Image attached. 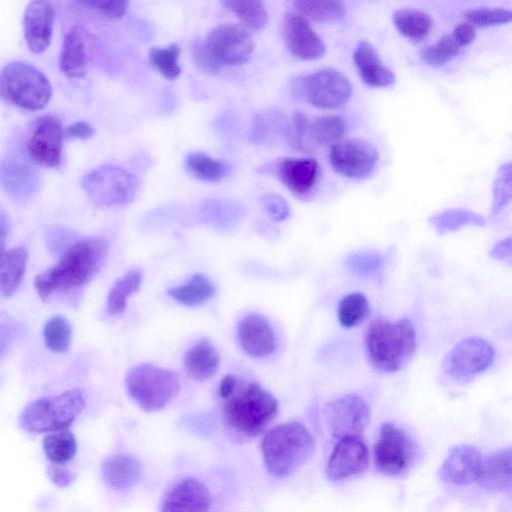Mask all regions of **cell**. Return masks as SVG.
<instances>
[{"instance_id": "cell-49", "label": "cell", "mask_w": 512, "mask_h": 512, "mask_svg": "<svg viewBox=\"0 0 512 512\" xmlns=\"http://www.w3.org/2000/svg\"><path fill=\"white\" fill-rule=\"evenodd\" d=\"M76 240L71 232L56 228L48 234V245L52 252H65ZM61 253V254H62Z\"/></svg>"}, {"instance_id": "cell-40", "label": "cell", "mask_w": 512, "mask_h": 512, "mask_svg": "<svg viewBox=\"0 0 512 512\" xmlns=\"http://www.w3.org/2000/svg\"><path fill=\"white\" fill-rule=\"evenodd\" d=\"M180 47L173 43L165 47L155 46L149 50L150 64L155 67L165 78L173 80L181 73L178 63Z\"/></svg>"}, {"instance_id": "cell-6", "label": "cell", "mask_w": 512, "mask_h": 512, "mask_svg": "<svg viewBox=\"0 0 512 512\" xmlns=\"http://www.w3.org/2000/svg\"><path fill=\"white\" fill-rule=\"evenodd\" d=\"M1 95L27 110H40L52 96L48 78L34 65L24 61L7 63L0 75Z\"/></svg>"}, {"instance_id": "cell-42", "label": "cell", "mask_w": 512, "mask_h": 512, "mask_svg": "<svg viewBox=\"0 0 512 512\" xmlns=\"http://www.w3.org/2000/svg\"><path fill=\"white\" fill-rule=\"evenodd\" d=\"M512 201V160L501 165L492 186L491 215L500 213Z\"/></svg>"}, {"instance_id": "cell-54", "label": "cell", "mask_w": 512, "mask_h": 512, "mask_svg": "<svg viewBox=\"0 0 512 512\" xmlns=\"http://www.w3.org/2000/svg\"><path fill=\"white\" fill-rule=\"evenodd\" d=\"M451 36L455 42L461 47L470 44L475 36V27L468 23H459L453 30Z\"/></svg>"}, {"instance_id": "cell-25", "label": "cell", "mask_w": 512, "mask_h": 512, "mask_svg": "<svg viewBox=\"0 0 512 512\" xmlns=\"http://www.w3.org/2000/svg\"><path fill=\"white\" fill-rule=\"evenodd\" d=\"M478 484L489 491H512V447L483 458Z\"/></svg>"}, {"instance_id": "cell-31", "label": "cell", "mask_w": 512, "mask_h": 512, "mask_svg": "<svg viewBox=\"0 0 512 512\" xmlns=\"http://www.w3.org/2000/svg\"><path fill=\"white\" fill-rule=\"evenodd\" d=\"M392 19L399 33L412 40L425 38L433 26V20L429 14L414 8L395 10Z\"/></svg>"}, {"instance_id": "cell-53", "label": "cell", "mask_w": 512, "mask_h": 512, "mask_svg": "<svg viewBox=\"0 0 512 512\" xmlns=\"http://www.w3.org/2000/svg\"><path fill=\"white\" fill-rule=\"evenodd\" d=\"M94 134L93 127L85 121H77L68 125L64 130L67 138L86 140Z\"/></svg>"}, {"instance_id": "cell-32", "label": "cell", "mask_w": 512, "mask_h": 512, "mask_svg": "<svg viewBox=\"0 0 512 512\" xmlns=\"http://www.w3.org/2000/svg\"><path fill=\"white\" fill-rule=\"evenodd\" d=\"M215 288L203 274L193 275L185 284L168 290V295L186 306H198L213 297Z\"/></svg>"}, {"instance_id": "cell-51", "label": "cell", "mask_w": 512, "mask_h": 512, "mask_svg": "<svg viewBox=\"0 0 512 512\" xmlns=\"http://www.w3.org/2000/svg\"><path fill=\"white\" fill-rule=\"evenodd\" d=\"M193 55L197 64L208 73L218 72V66L206 50L203 41H198L193 47Z\"/></svg>"}, {"instance_id": "cell-43", "label": "cell", "mask_w": 512, "mask_h": 512, "mask_svg": "<svg viewBox=\"0 0 512 512\" xmlns=\"http://www.w3.org/2000/svg\"><path fill=\"white\" fill-rule=\"evenodd\" d=\"M459 50L460 46L453 37L451 35H444L434 44L421 49L419 56L425 63L439 67L454 58L459 53Z\"/></svg>"}, {"instance_id": "cell-44", "label": "cell", "mask_w": 512, "mask_h": 512, "mask_svg": "<svg viewBox=\"0 0 512 512\" xmlns=\"http://www.w3.org/2000/svg\"><path fill=\"white\" fill-rule=\"evenodd\" d=\"M464 16L474 27H487L512 22V10L492 7H476L465 11Z\"/></svg>"}, {"instance_id": "cell-47", "label": "cell", "mask_w": 512, "mask_h": 512, "mask_svg": "<svg viewBox=\"0 0 512 512\" xmlns=\"http://www.w3.org/2000/svg\"><path fill=\"white\" fill-rule=\"evenodd\" d=\"M264 210L275 221H281L288 216V205L283 198L275 194H266L261 199Z\"/></svg>"}, {"instance_id": "cell-26", "label": "cell", "mask_w": 512, "mask_h": 512, "mask_svg": "<svg viewBox=\"0 0 512 512\" xmlns=\"http://www.w3.org/2000/svg\"><path fill=\"white\" fill-rule=\"evenodd\" d=\"M0 173L2 187L16 200H25L38 190V175L25 164L12 160L2 161Z\"/></svg>"}, {"instance_id": "cell-28", "label": "cell", "mask_w": 512, "mask_h": 512, "mask_svg": "<svg viewBox=\"0 0 512 512\" xmlns=\"http://www.w3.org/2000/svg\"><path fill=\"white\" fill-rule=\"evenodd\" d=\"M105 480L116 489H126L135 485L141 477L140 461L127 454H117L105 459L102 465Z\"/></svg>"}, {"instance_id": "cell-34", "label": "cell", "mask_w": 512, "mask_h": 512, "mask_svg": "<svg viewBox=\"0 0 512 512\" xmlns=\"http://www.w3.org/2000/svg\"><path fill=\"white\" fill-rule=\"evenodd\" d=\"M222 4L232 12L248 30L258 31L268 22V12L263 2L256 0H226Z\"/></svg>"}, {"instance_id": "cell-39", "label": "cell", "mask_w": 512, "mask_h": 512, "mask_svg": "<svg viewBox=\"0 0 512 512\" xmlns=\"http://www.w3.org/2000/svg\"><path fill=\"white\" fill-rule=\"evenodd\" d=\"M369 302L362 293L355 292L344 296L338 304V320L345 328L360 325L369 315Z\"/></svg>"}, {"instance_id": "cell-50", "label": "cell", "mask_w": 512, "mask_h": 512, "mask_svg": "<svg viewBox=\"0 0 512 512\" xmlns=\"http://www.w3.org/2000/svg\"><path fill=\"white\" fill-rule=\"evenodd\" d=\"M489 255L494 260L512 266V236L505 237L495 243Z\"/></svg>"}, {"instance_id": "cell-11", "label": "cell", "mask_w": 512, "mask_h": 512, "mask_svg": "<svg viewBox=\"0 0 512 512\" xmlns=\"http://www.w3.org/2000/svg\"><path fill=\"white\" fill-rule=\"evenodd\" d=\"M211 58L218 65H241L254 50V41L243 25L222 23L212 28L203 40Z\"/></svg>"}, {"instance_id": "cell-46", "label": "cell", "mask_w": 512, "mask_h": 512, "mask_svg": "<svg viewBox=\"0 0 512 512\" xmlns=\"http://www.w3.org/2000/svg\"><path fill=\"white\" fill-rule=\"evenodd\" d=\"M79 4L97 10L100 14L110 19L121 18L129 6L128 1H82Z\"/></svg>"}, {"instance_id": "cell-38", "label": "cell", "mask_w": 512, "mask_h": 512, "mask_svg": "<svg viewBox=\"0 0 512 512\" xmlns=\"http://www.w3.org/2000/svg\"><path fill=\"white\" fill-rule=\"evenodd\" d=\"M141 280V272L133 269L115 281L107 297V312L110 315H118L125 310L127 299L139 289Z\"/></svg>"}, {"instance_id": "cell-12", "label": "cell", "mask_w": 512, "mask_h": 512, "mask_svg": "<svg viewBox=\"0 0 512 512\" xmlns=\"http://www.w3.org/2000/svg\"><path fill=\"white\" fill-rule=\"evenodd\" d=\"M416 447L407 433L392 423L381 426L373 448L376 469L386 475H399L412 463Z\"/></svg>"}, {"instance_id": "cell-37", "label": "cell", "mask_w": 512, "mask_h": 512, "mask_svg": "<svg viewBox=\"0 0 512 512\" xmlns=\"http://www.w3.org/2000/svg\"><path fill=\"white\" fill-rule=\"evenodd\" d=\"M187 169L198 179L218 182L229 172V165L203 152H191L186 156Z\"/></svg>"}, {"instance_id": "cell-23", "label": "cell", "mask_w": 512, "mask_h": 512, "mask_svg": "<svg viewBox=\"0 0 512 512\" xmlns=\"http://www.w3.org/2000/svg\"><path fill=\"white\" fill-rule=\"evenodd\" d=\"M357 71L367 85L389 87L396 81L395 74L381 60L376 49L367 41H359L353 52Z\"/></svg>"}, {"instance_id": "cell-21", "label": "cell", "mask_w": 512, "mask_h": 512, "mask_svg": "<svg viewBox=\"0 0 512 512\" xmlns=\"http://www.w3.org/2000/svg\"><path fill=\"white\" fill-rule=\"evenodd\" d=\"M55 10L48 1L28 3L23 15L26 44L33 53L43 52L50 44Z\"/></svg>"}, {"instance_id": "cell-2", "label": "cell", "mask_w": 512, "mask_h": 512, "mask_svg": "<svg viewBox=\"0 0 512 512\" xmlns=\"http://www.w3.org/2000/svg\"><path fill=\"white\" fill-rule=\"evenodd\" d=\"M221 413L229 432L241 439H251L275 418L278 401L258 383L237 378L233 391L222 398Z\"/></svg>"}, {"instance_id": "cell-45", "label": "cell", "mask_w": 512, "mask_h": 512, "mask_svg": "<svg viewBox=\"0 0 512 512\" xmlns=\"http://www.w3.org/2000/svg\"><path fill=\"white\" fill-rule=\"evenodd\" d=\"M308 116L301 110L293 113L291 122L286 126V137L291 146L299 150H308L307 133L309 125Z\"/></svg>"}, {"instance_id": "cell-22", "label": "cell", "mask_w": 512, "mask_h": 512, "mask_svg": "<svg viewBox=\"0 0 512 512\" xmlns=\"http://www.w3.org/2000/svg\"><path fill=\"white\" fill-rule=\"evenodd\" d=\"M237 336L243 351L254 358H264L275 350V335L269 321L256 314L244 317L238 324Z\"/></svg>"}, {"instance_id": "cell-33", "label": "cell", "mask_w": 512, "mask_h": 512, "mask_svg": "<svg viewBox=\"0 0 512 512\" xmlns=\"http://www.w3.org/2000/svg\"><path fill=\"white\" fill-rule=\"evenodd\" d=\"M430 223L439 234H445L466 226L483 227L485 219L467 209H447L431 216Z\"/></svg>"}, {"instance_id": "cell-29", "label": "cell", "mask_w": 512, "mask_h": 512, "mask_svg": "<svg viewBox=\"0 0 512 512\" xmlns=\"http://www.w3.org/2000/svg\"><path fill=\"white\" fill-rule=\"evenodd\" d=\"M28 252L17 246L2 251L0 266V291L2 296H11L20 285L25 273Z\"/></svg>"}, {"instance_id": "cell-9", "label": "cell", "mask_w": 512, "mask_h": 512, "mask_svg": "<svg viewBox=\"0 0 512 512\" xmlns=\"http://www.w3.org/2000/svg\"><path fill=\"white\" fill-rule=\"evenodd\" d=\"M295 88L311 106L325 110L344 106L353 91L349 79L333 68H323L301 76Z\"/></svg>"}, {"instance_id": "cell-30", "label": "cell", "mask_w": 512, "mask_h": 512, "mask_svg": "<svg viewBox=\"0 0 512 512\" xmlns=\"http://www.w3.org/2000/svg\"><path fill=\"white\" fill-rule=\"evenodd\" d=\"M347 130L345 118L324 115L309 121L307 139L317 146H333L342 140Z\"/></svg>"}, {"instance_id": "cell-16", "label": "cell", "mask_w": 512, "mask_h": 512, "mask_svg": "<svg viewBox=\"0 0 512 512\" xmlns=\"http://www.w3.org/2000/svg\"><path fill=\"white\" fill-rule=\"evenodd\" d=\"M283 37L289 52L298 59L311 61L321 58L326 46L309 20L297 11H290L283 19Z\"/></svg>"}, {"instance_id": "cell-15", "label": "cell", "mask_w": 512, "mask_h": 512, "mask_svg": "<svg viewBox=\"0 0 512 512\" xmlns=\"http://www.w3.org/2000/svg\"><path fill=\"white\" fill-rule=\"evenodd\" d=\"M64 136L62 124L56 116L45 115L39 118L27 141L30 158L45 167L59 166Z\"/></svg>"}, {"instance_id": "cell-17", "label": "cell", "mask_w": 512, "mask_h": 512, "mask_svg": "<svg viewBox=\"0 0 512 512\" xmlns=\"http://www.w3.org/2000/svg\"><path fill=\"white\" fill-rule=\"evenodd\" d=\"M369 462V450L361 437L340 439L329 456L326 474L335 481L347 479L366 471Z\"/></svg>"}, {"instance_id": "cell-7", "label": "cell", "mask_w": 512, "mask_h": 512, "mask_svg": "<svg viewBox=\"0 0 512 512\" xmlns=\"http://www.w3.org/2000/svg\"><path fill=\"white\" fill-rule=\"evenodd\" d=\"M130 397L144 410L165 407L180 391V381L173 371L152 364L133 367L126 377Z\"/></svg>"}, {"instance_id": "cell-3", "label": "cell", "mask_w": 512, "mask_h": 512, "mask_svg": "<svg viewBox=\"0 0 512 512\" xmlns=\"http://www.w3.org/2000/svg\"><path fill=\"white\" fill-rule=\"evenodd\" d=\"M365 347L368 361L375 369L397 372L415 352V327L408 318L397 321L377 318L366 329Z\"/></svg>"}, {"instance_id": "cell-48", "label": "cell", "mask_w": 512, "mask_h": 512, "mask_svg": "<svg viewBox=\"0 0 512 512\" xmlns=\"http://www.w3.org/2000/svg\"><path fill=\"white\" fill-rule=\"evenodd\" d=\"M381 262V257L374 253L356 254L349 259L351 268L361 273H370L378 269Z\"/></svg>"}, {"instance_id": "cell-19", "label": "cell", "mask_w": 512, "mask_h": 512, "mask_svg": "<svg viewBox=\"0 0 512 512\" xmlns=\"http://www.w3.org/2000/svg\"><path fill=\"white\" fill-rule=\"evenodd\" d=\"M211 502L210 491L203 482L185 477L166 492L161 512H209Z\"/></svg>"}, {"instance_id": "cell-24", "label": "cell", "mask_w": 512, "mask_h": 512, "mask_svg": "<svg viewBox=\"0 0 512 512\" xmlns=\"http://www.w3.org/2000/svg\"><path fill=\"white\" fill-rule=\"evenodd\" d=\"M88 48L86 33L79 25L71 27L64 35L59 66L68 77L80 78L86 73Z\"/></svg>"}, {"instance_id": "cell-13", "label": "cell", "mask_w": 512, "mask_h": 512, "mask_svg": "<svg viewBox=\"0 0 512 512\" xmlns=\"http://www.w3.org/2000/svg\"><path fill=\"white\" fill-rule=\"evenodd\" d=\"M330 434L340 439L361 437L369 423V408L355 394H347L328 402L323 409Z\"/></svg>"}, {"instance_id": "cell-41", "label": "cell", "mask_w": 512, "mask_h": 512, "mask_svg": "<svg viewBox=\"0 0 512 512\" xmlns=\"http://www.w3.org/2000/svg\"><path fill=\"white\" fill-rule=\"evenodd\" d=\"M43 335L46 347L55 353L68 350L71 343V326L63 316H54L44 325Z\"/></svg>"}, {"instance_id": "cell-1", "label": "cell", "mask_w": 512, "mask_h": 512, "mask_svg": "<svg viewBox=\"0 0 512 512\" xmlns=\"http://www.w3.org/2000/svg\"><path fill=\"white\" fill-rule=\"evenodd\" d=\"M108 253V244L101 237L76 240L61 254L59 262L38 274L34 287L43 301L53 293L69 292L86 285L99 271Z\"/></svg>"}, {"instance_id": "cell-5", "label": "cell", "mask_w": 512, "mask_h": 512, "mask_svg": "<svg viewBox=\"0 0 512 512\" xmlns=\"http://www.w3.org/2000/svg\"><path fill=\"white\" fill-rule=\"evenodd\" d=\"M85 407L81 390L71 389L28 404L19 416L20 427L30 433H51L67 428Z\"/></svg>"}, {"instance_id": "cell-4", "label": "cell", "mask_w": 512, "mask_h": 512, "mask_svg": "<svg viewBox=\"0 0 512 512\" xmlns=\"http://www.w3.org/2000/svg\"><path fill=\"white\" fill-rule=\"evenodd\" d=\"M314 449L311 433L296 421L273 427L265 434L261 444L265 467L276 477H285L297 470Z\"/></svg>"}, {"instance_id": "cell-35", "label": "cell", "mask_w": 512, "mask_h": 512, "mask_svg": "<svg viewBox=\"0 0 512 512\" xmlns=\"http://www.w3.org/2000/svg\"><path fill=\"white\" fill-rule=\"evenodd\" d=\"M42 446L46 458L58 465L72 460L77 451L76 438L68 430L48 433L43 439Z\"/></svg>"}, {"instance_id": "cell-20", "label": "cell", "mask_w": 512, "mask_h": 512, "mask_svg": "<svg viewBox=\"0 0 512 512\" xmlns=\"http://www.w3.org/2000/svg\"><path fill=\"white\" fill-rule=\"evenodd\" d=\"M482 462L483 457L477 448L471 445H457L450 449L439 469V476L457 485L478 482Z\"/></svg>"}, {"instance_id": "cell-14", "label": "cell", "mask_w": 512, "mask_h": 512, "mask_svg": "<svg viewBox=\"0 0 512 512\" xmlns=\"http://www.w3.org/2000/svg\"><path fill=\"white\" fill-rule=\"evenodd\" d=\"M379 160L377 148L362 138L342 139L330 148L329 162L339 174L351 179H364Z\"/></svg>"}, {"instance_id": "cell-8", "label": "cell", "mask_w": 512, "mask_h": 512, "mask_svg": "<svg viewBox=\"0 0 512 512\" xmlns=\"http://www.w3.org/2000/svg\"><path fill=\"white\" fill-rule=\"evenodd\" d=\"M81 186L95 205L112 207L130 203L138 191L139 180L123 167L105 164L86 173Z\"/></svg>"}, {"instance_id": "cell-52", "label": "cell", "mask_w": 512, "mask_h": 512, "mask_svg": "<svg viewBox=\"0 0 512 512\" xmlns=\"http://www.w3.org/2000/svg\"><path fill=\"white\" fill-rule=\"evenodd\" d=\"M48 476L54 484L60 487L68 486L74 479L71 470L53 463L48 466Z\"/></svg>"}, {"instance_id": "cell-18", "label": "cell", "mask_w": 512, "mask_h": 512, "mask_svg": "<svg viewBox=\"0 0 512 512\" xmlns=\"http://www.w3.org/2000/svg\"><path fill=\"white\" fill-rule=\"evenodd\" d=\"M273 171L279 180L299 197L309 196L320 176V166L313 158H281L275 162Z\"/></svg>"}, {"instance_id": "cell-55", "label": "cell", "mask_w": 512, "mask_h": 512, "mask_svg": "<svg viewBox=\"0 0 512 512\" xmlns=\"http://www.w3.org/2000/svg\"><path fill=\"white\" fill-rule=\"evenodd\" d=\"M8 232V223L6 221L5 215L3 212H1L0 215V234H1V245H2V251L4 250V242L5 237Z\"/></svg>"}, {"instance_id": "cell-36", "label": "cell", "mask_w": 512, "mask_h": 512, "mask_svg": "<svg viewBox=\"0 0 512 512\" xmlns=\"http://www.w3.org/2000/svg\"><path fill=\"white\" fill-rule=\"evenodd\" d=\"M293 4L295 11L315 22H333L346 13L345 4L336 0H298Z\"/></svg>"}, {"instance_id": "cell-27", "label": "cell", "mask_w": 512, "mask_h": 512, "mask_svg": "<svg viewBox=\"0 0 512 512\" xmlns=\"http://www.w3.org/2000/svg\"><path fill=\"white\" fill-rule=\"evenodd\" d=\"M219 364V353L208 339H201L184 355L185 369L196 380L204 381L214 376Z\"/></svg>"}, {"instance_id": "cell-10", "label": "cell", "mask_w": 512, "mask_h": 512, "mask_svg": "<svg viewBox=\"0 0 512 512\" xmlns=\"http://www.w3.org/2000/svg\"><path fill=\"white\" fill-rule=\"evenodd\" d=\"M494 347L481 337L472 336L458 342L445 356L443 371L449 378L465 382L486 371L494 360Z\"/></svg>"}]
</instances>
